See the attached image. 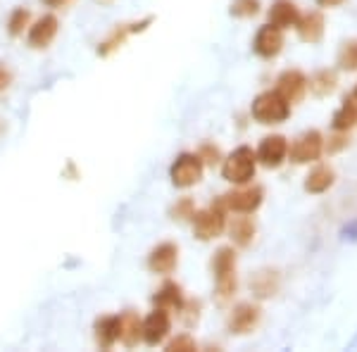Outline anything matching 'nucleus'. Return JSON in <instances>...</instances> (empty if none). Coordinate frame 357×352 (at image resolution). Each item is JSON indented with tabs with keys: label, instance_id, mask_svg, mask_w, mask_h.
Listing matches in <instances>:
<instances>
[{
	"label": "nucleus",
	"instance_id": "f257e3e1",
	"mask_svg": "<svg viewBox=\"0 0 357 352\" xmlns=\"http://www.w3.org/2000/svg\"><path fill=\"white\" fill-rule=\"evenodd\" d=\"M250 114L257 124H281L291 117V102L286 100L279 91H264L252 100V107H250Z\"/></svg>",
	"mask_w": 357,
	"mask_h": 352
},
{
	"label": "nucleus",
	"instance_id": "f03ea898",
	"mask_svg": "<svg viewBox=\"0 0 357 352\" xmlns=\"http://www.w3.org/2000/svg\"><path fill=\"white\" fill-rule=\"evenodd\" d=\"M212 274H215V286L220 300H229L238 288V276H236V250L229 245L220 247L212 257Z\"/></svg>",
	"mask_w": 357,
	"mask_h": 352
},
{
	"label": "nucleus",
	"instance_id": "7ed1b4c3",
	"mask_svg": "<svg viewBox=\"0 0 357 352\" xmlns=\"http://www.w3.org/2000/svg\"><path fill=\"white\" fill-rule=\"evenodd\" d=\"M255 169H257V155H255V150L248 146L236 148L222 162V176L227 178L229 183H234V186L250 183L252 176H255Z\"/></svg>",
	"mask_w": 357,
	"mask_h": 352
},
{
	"label": "nucleus",
	"instance_id": "20e7f679",
	"mask_svg": "<svg viewBox=\"0 0 357 352\" xmlns=\"http://www.w3.org/2000/svg\"><path fill=\"white\" fill-rule=\"evenodd\" d=\"M191 222H193V234L198 240L220 238L224 229H227V207H224L222 198L217 203H212L210 207H205V210H195Z\"/></svg>",
	"mask_w": 357,
	"mask_h": 352
},
{
	"label": "nucleus",
	"instance_id": "39448f33",
	"mask_svg": "<svg viewBox=\"0 0 357 352\" xmlns=\"http://www.w3.org/2000/svg\"><path fill=\"white\" fill-rule=\"evenodd\" d=\"M203 160L195 153H181L169 167V178L176 188H191L203 178Z\"/></svg>",
	"mask_w": 357,
	"mask_h": 352
},
{
	"label": "nucleus",
	"instance_id": "423d86ee",
	"mask_svg": "<svg viewBox=\"0 0 357 352\" xmlns=\"http://www.w3.org/2000/svg\"><path fill=\"white\" fill-rule=\"evenodd\" d=\"M324 153V136L317 129H310L301 134L293 141V146H289V158L293 164H307L321 158Z\"/></svg>",
	"mask_w": 357,
	"mask_h": 352
},
{
	"label": "nucleus",
	"instance_id": "0eeeda50",
	"mask_svg": "<svg viewBox=\"0 0 357 352\" xmlns=\"http://www.w3.org/2000/svg\"><path fill=\"white\" fill-rule=\"evenodd\" d=\"M264 190L260 186H241L231 190V193L222 195V203L229 212H236V215H252L257 207L262 205Z\"/></svg>",
	"mask_w": 357,
	"mask_h": 352
},
{
	"label": "nucleus",
	"instance_id": "6e6552de",
	"mask_svg": "<svg viewBox=\"0 0 357 352\" xmlns=\"http://www.w3.org/2000/svg\"><path fill=\"white\" fill-rule=\"evenodd\" d=\"M169 331H172V316L162 307H155L143 319V343L151 345V348H158L160 343H165Z\"/></svg>",
	"mask_w": 357,
	"mask_h": 352
},
{
	"label": "nucleus",
	"instance_id": "1a4fd4ad",
	"mask_svg": "<svg viewBox=\"0 0 357 352\" xmlns=\"http://www.w3.org/2000/svg\"><path fill=\"white\" fill-rule=\"evenodd\" d=\"M255 155H257V162L264 164L267 169H279L286 162V158H289V141L279 134L264 136Z\"/></svg>",
	"mask_w": 357,
	"mask_h": 352
},
{
	"label": "nucleus",
	"instance_id": "9d476101",
	"mask_svg": "<svg viewBox=\"0 0 357 352\" xmlns=\"http://www.w3.org/2000/svg\"><path fill=\"white\" fill-rule=\"evenodd\" d=\"M260 319H262V309L257 307V305L241 303V305H236L231 316H229V331H231L234 336H248V333L255 331Z\"/></svg>",
	"mask_w": 357,
	"mask_h": 352
},
{
	"label": "nucleus",
	"instance_id": "9b49d317",
	"mask_svg": "<svg viewBox=\"0 0 357 352\" xmlns=\"http://www.w3.org/2000/svg\"><path fill=\"white\" fill-rule=\"evenodd\" d=\"M252 50L262 60H272V57H276L284 50V31L276 29L274 24L262 26L255 33V38H252Z\"/></svg>",
	"mask_w": 357,
	"mask_h": 352
},
{
	"label": "nucleus",
	"instance_id": "f8f14e48",
	"mask_svg": "<svg viewBox=\"0 0 357 352\" xmlns=\"http://www.w3.org/2000/svg\"><path fill=\"white\" fill-rule=\"evenodd\" d=\"M276 91H279L291 105H296V102H301L305 93H307V77H305L301 69H286V72H281L279 79H276Z\"/></svg>",
	"mask_w": 357,
	"mask_h": 352
},
{
	"label": "nucleus",
	"instance_id": "ddd939ff",
	"mask_svg": "<svg viewBox=\"0 0 357 352\" xmlns=\"http://www.w3.org/2000/svg\"><path fill=\"white\" fill-rule=\"evenodd\" d=\"M57 29H60V22H57L55 15H43L41 20H36L33 24H29V48L33 50H43L48 48L50 43L55 41Z\"/></svg>",
	"mask_w": 357,
	"mask_h": 352
},
{
	"label": "nucleus",
	"instance_id": "4468645a",
	"mask_svg": "<svg viewBox=\"0 0 357 352\" xmlns=\"http://www.w3.org/2000/svg\"><path fill=\"white\" fill-rule=\"evenodd\" d=\"M176 264H178V247L174 243H169V240L155 245L151 250V255H148V269H151L153 274L169 276L172 271L176 269Z\"/></svg>",
	"mask_w": 357,
	"mask_h": 352
},
{
	"label": "nucleus",
	"instance_id": "2eb2a0df",
	"mask_svg": "<svg viewBox=\"0 0 357 352\" xmlns=\"http://www.w3.org/2000/svg\"><path fill=\"white\" fill-rule=\"evenodd\" d=\"M298 20H301V10L293 0H274L272 10H269V24H274L276 29H296Z\"/></svg>",
	"mask_w": 357,
	"mask_h": 352
},
{
	"label": "nucleus",
	"instance_id": "dca6fc26",
	"mask_svg": "<svg viewBox=\"0 0 357 352\" xmlns=\"http://www.w3.org/2000/svg\"><path fill=\"white\" fill-rule=\"evenodd\" d=\"M119 340L126 348H136L143 340V319L134 309H126L124 314H119Z\"/></svg>",
	"mask_w": 357,
	"mask_h": 352
},
{
	"label": "nucleus",
	"instance_id": "f3484780",
	"mask_svg": "<svg viewBox=\"0 0 357 352\" xmlns=\"http://www.w3.org/2000/svg\"><path fill=\"white\" fill-rule=\"evenodd\" d=\"M296 31H298V38L305 43H319L321 36H324V15L321 13H307V15H301L296 24Z\"/></svg>",
	"mask_w": 357,
	"mask_h": 352
},
{
	"label": "nucleus",
	"instance_id": "a211bd4d",
	"mask_svg": "<svg viewBox=\"0 0 357 352\" xmlns=\"http://www.w3.org/2000/svg\"><path fill=\"white\" fill-rule=\"evenodd\" d=\"M183 303H186L183 291H181V286L174 284V281H165V284L160 286V291L153 296L155 307H162L167 312H178L183 307Z\"/></svg>",
	"mask_w": 357,
	"mask_h": 352
},
{
	"label": "nucleus",
	"instance_id": "6ab92c4d",
	"mask_svg": "<svg viewBox=\"0 0 357 352\" xmlns=\"http://www.w3.org/2000/svg\"><path fill=\"white\" fill-rule=\"evenodd\" d=\"M119 340V314H107L96 321V343L102 350H110Z\"/></svg>",
	"mask_w": 357,
	"mask_h": 352
},
{
	"label": "nucleus",
	"instance_id": "aec40b11",
	"mask_svg": "<svg viewBox=\"0 0 357 352\" xmlns=\"http://www.w3.org/2000/svg\"><path fill=\"white\" fill-rule=\"evenodd\" d=\"M333 181H336V171H333L329 164H319L310 171L307 178H305V190L312 195L326 193V190L333 186Z\"/></svg>",
	"mask_w": 357,
	"mask_h": 352
},
{
	"label": "nucleus",
	"instance_id": "412c9836",
	"mask_svg": "<svg viewBox=\"0 0 357 352\" xmlns=\"http://www.w3.org/2000/svg\"><path fill=\"white\" fill-rule=\"evenodd\" d=\"M336 86H338V77L333 69H319V72H314L312 77L307 79V89L312 91L317 98L331 95L333 91H336Z\"/></svg>",
	"mask_w": 357,
	"mask_h": 352
},
{
	"label": "nucleus",
	"instance_id": "4be33fe9",
	"mask_svg": "<svg viewBox=\"0 0 357 352\" xmlns=\"http://www.w3.org/2000/svg\"><path fill=\"white\" fill-rule=\"evenodd\" d=\"M355 124H357V100L353 95H345L343 105L333 114L331 126H333V131H350Z\"/></svg>",
	"mask_w": 357,
	"mask_h": 352
},
{
	"label": "nucleus",
	"instance_id": "5701e85b",
	"mask_svg": "<svg viewBox=\"0 0 357 352\" xmlns=\"http://www.w3.org/2000/svg\"><path fill=\"white\" fill-rule=\"evenodd\" d=\"M229 234H231L234 243L241 245V247H248L255 240V234H257V227L250 217H236L231 224H229Z\"/></svg>",
	"mask_w": 357,
	"mask_h": 352
},
{
	"label": "nucleus",
	"instance_id": "b1692460",
	"mask_svg": "<svg viewBox=\"0 0 357 352\" xmlns=\"http://www.w3.org/2000/svg\"><path fill=\"white\" fill-rule=\"evenodd\" d=\"M250 288H252V293H255L257 298L274 296V293L279 291V274H276L274 269L257 271V274L252 276V281H250Z\"/></svg>",
	"mask_w": 357,
	"mask_h": 352
},
{
	"label": "nucleus",
	"instance_id": "393cba45",
	"mask_svg": "<svg viewBox=\"0 0 357 352\" xmlns=\"http://www.w3.org/2000/svg\"><path fill=\"white\" fill-rule=\"evenodd\" d=\"M131 36V29H129V24H117L112 29L110 33H107V38L105 41H100L98 43V55L100 57H110L114 50H119L124 45V41L126 38Z\"/></svg>",
	"mask_w": 357,
	"mask_h": 352
},
{
	"label": "nucleus",
	"instance_id": "a878e982",
	"mask_svg": "<svg viewBox=\"0 0 357 352\" xmlns=\"http://www.w3.org/2000/svg\"><path fill=\"white\" fill-rule=\"evenodd\" d=\"M29 24H31V13L24 8H15L8 17V33L10 36H22Z\"/></svg>",
	"mask_w": 357,
	"mask_h": 352
},
{
	"label": "nucleus",
	"instance_id": "bb28decb",
	"mask_svg": "<svg viewBox=\"0 0 357 352\" xmlns=\"http://www.w3.org/2000/svg\"><path fill=\"white\" fill-rule=\"evenodd\" d=\"M338 65L345 72H357V38L343 43L341 53H338Z\"/></svg>",
	"mask_w": 357,
	"mask_h": 352
},
{
	"label": "nucleus",
	"instance_id": "cd10ccee",
	"mask_svg": "<svg viewBox=\"0 0 357 352\" xmlns=\"http://www.w3.org/2000/svg\"><path fill=\"white\" fill-rule=\"evenodd\" d=\"M229 13H231V17H238V20L255 17L257 13H260V0H231Z\"/></svg>",
	"mask_w": 357,
	"mask_h": 352
},
{
	"label": "nucleus",
	"instance_id": "c85d7f7f",
	"mask_svg": "<svg viewBox=\"0 0 357 352\" xmlns=\"http://www.w3.org/2000/svg\"><path fill=\"white\" fill-rule=\"evenodd\" d=\"M193 215H195V203L191 198L176 200V205L172 207V219H178V222H191Z\"/></svg>",
	"mask_w": 357,
	"mask_h": 352
},
{
	"label": "nucleus",
	"instance_id": "c756f323",
	"mask_svg": "<svg viewBox=\"0 0 357 352\" xmlns=\"http://www.w3.org/2000/svg\"><path fill=\"white\" fill-rule=\"evenodd\" d=\"M167 350H172V352H193V350H198V343H195L188 333H178L176 338H172L169 343H167Z\"/></svg>",
	"mask_w": 357,
	"mask_h": 352
},
{
	"label": "nucleus",
	"instance_id": "7c9ffc66",
	"mask_svg": "<svg viewBox=\"0 0 357 352\" xmlns=\"http://www.w3.org/2000/svg\"><path fill=\"white\" fill-rule=\"evenodd\" d=\"M195 155L203 160V164H210V167L220 164V160H222V153H220V148H217L215 143H203Z\"/></svg>",
	"mask_w": 357,
	"mask_h": 352
},
{
	"label": "nucleus",
	"instance_id": "2f4dec72",
	"mask_svg": "<svg viewBox=\"0 0 357 352\" xmlns=\"http://www.w3.org/2000/svg\"><path fill=\"white\" fill-rule=\"evenodd\" d=\"M348 143H350V138H348V131H336L329 141L324 143V150L329 155L333 153H338V150H343V148H348Z\"/></svg>",
	"mask_w": 357,
	"mask_h": 352
},
{
	"label": "nucleus",
	"instance_id": "473e14b6",
	"mask_svg": "<svg viewBox=\"0 0 357 352\" xmlns=\"http://www.w3.org/2000/svg\"><path fill=\"white\" fill-rule=\"evenodd\" d=\"M10 82H13V74H10V69L0 62V93H3L5 89L10 86Z\"/></svg>",
	"mask_w": 357,
	"mask_h": 352
},
{
	"label": "nucleus",
	"instance_id": "72a5a7b5",
	"mask_svg": "<svg viewBox=\"0 0 357 352\" xmlns=\"http://www.w3.org/2000/svg\"><path fill=\"white\" fill-rule=\"evenodd\" d=\"M345 0H317V5L319 8H338V5H343Z\"/></svg>",
	"mask_w": 357,
	"mask_h": 352
},
{
	"label": "nucleus",
	"instance_id": "f704fd0d",
	"mask_svg": "<svg viewBox=\"0 0 357 352\" xmlns=\"http://www.w3.org/2000/svg\"><path fill=\"white\" fill-rule=\"evenodd\" d=\"M48 8H65V5H69L72 0H43Z\"/></svg>",
	"mask_w": 357,
	"mask_h": 352
},
{
	"label": "nucleus",
	"instance_id": "c9c22d12",
	"mask_svg": "<svg viewBox=\"0 0 357 352\" xmlns=\"http://www.w3.org/2000/svg\"><path fill=\"white\" fill-rule=\"evenodd\" d=\"M345 234H353V236H350V240H357V222L350 224V227L345 229Z\"/></svg>",
	"mask_w": 357,
	"mask_h": 352
},
{
	"label": "nucleus",
	"instance_id": "e433bc0d",
	"mask_svg": "<svg viewBox=\"0 0 357 352\" xmlns=\"http://www.w3.org/2000/svg\"><path fill=\"white\" fill-rule=\"evenodd\" d=\"M353 98H355V100H357V86H355V91H353Z\"/></svg>",
	"mask_w": 357,
	"mask_h": 352
}]
</instances>
